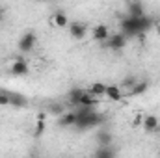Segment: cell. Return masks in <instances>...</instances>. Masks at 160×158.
Instances as JSON below:
<instances>
[{
	"mask_svg": "<svg viewBox=\"0 0 160 158\" xmlns=\"http://www.w3.org/2000/svg\"><path fill=\"white\" fill-rule=\"evenodd\" d=\"M36 43H38L36 34H34V32H26V34L21 37V41H19V48H21L22 52H32L34 47H36Z\"/></svg>",
	"mask_w": 160,
	"mask_h": 158,
	"instance_id": "obj_1",
	"label": "cell"
},
{
	"mask_svg": "<svg viewBox=\"0 0 160 158\" xmlns=\"http://www.w3.org/2000/svg\"><path fill=\"white\" fill-rule=\"evenodd\" d=\"M104 43L112 50H121L127 45V36L125 34H114V36H108V39L104 41Z\"/></svg>",
	"mask_w": 160,
	"mask_h": 158,
	"instance_id": "obj_2",
	"label": "cell"
},
{
	"mask_svg": "<svg viewBox=\"0 0 160 158\" xmlns=\"http://www.w3.org/2000/svg\"><path fill=\"white\" fill-rule=\"evenodd\" d=\"M28 71H30V67H28V63H26L22 58H17V60L11 63V73H13L15 77H24V75H28Z\"/></svg>",
	"mask_w": 160,
	"mask_h": 158,
	"instance_id": "obj_3",
	"label": "cell"
},
{
	"mask_svg": "<svg viewBox=\"0 0 160 158\" xmlns=\"http://www.w3.org/2000/svg\"><path fill=\"white\" fill-rule=\"evenodd\" d=\"M86 32H88V26H86L84 22H71V24H69V34H71V37H75V39H84Z\"/></svg>",
	"mask_w": 160,
	"mask_h": 158,
	"instance_id": "obj_4",
	"label": "cell"
},
{
	"mask_svg": "<svg viewBox=\"0 0 160 158\" xmlns=\"http://www.w3.org/2000/svg\"><path fill=\"white\" fill-rule=\"evenodd\" d=\"M75 123H77V112H63L58 119L60 126H75Z\"/></svg>",
	"mask_w": 160,
	"mask_h": 158,
	"instance_id": "obj_5",
	"label": "cell"
},
{
	"mask_svg": "<svg viewBox=\"0 0 160 158\" xmlns=\"http://www.w3.org/2000/svg\"><path fill=\"white\" fill-rule=\"evenodd\" d=\"M142 126H143L147 132H158L160 130L158 119L155 117V116H145V117H143V123H142Z\"/></svg>",
	"mask_w": 160,
	"mask_h": 158,
	"instance_id": "obj_6",
	"label": "cell"
},
{
	"mask_svg": "<svg viewBox=\"0 0 160 158\" xmlns=\"http://www.w3.org/2000/svg\"><path fill=\"white\" fill-rule=\"evenodd\" d=\"M108 36H110V32H108L106 24H97V26L93 28V39H95V41L104 43V41L108 39Z\"/></svg>",
	"mask_w": 160,
	"mask_h": 158,
	"instance_id": "obj_7",
	"label": "cell"
},
{
	"mask_svg": "<svg viewBox=\"0 0 160 158\" xmlns=\"http://www.w3.org/2000/svg\"><path fill=\"white\" fill-rule=\"evenodd\" d=\"M128 15H130V17H142V15H145V11H143V4H142L140 0H132V2H128Z\"/></svg>",
	"mask_w": 160,
	"mask_h": 158,
	"instance_id": "obj_8",
	"label": "cell"
},
{
	"mask_svg": "<svg viewBox=\"0 0 160 158\" xmlns=\"http://www.w3.org/2000/svg\"><path fill=\"white\" fill-rule=\"evenodd\" d=\"M110 101H114V102H118L123 99V91H121L119 86H106V93H104Z\"/></svg>",
	"mask_w": 160,
	"mask_h": 158,
	"instance_id": "obj_9",
	"label": "cell"
},
{
	"mask_svg": "<svg viewBox=\"0 0 160 158\" xmlns=\"http://www.w3.org/2000/svg\"><path fill=\"white\" fill-rule=\"evenodd\" d=\"M28 104V101L22 97V95H19V93H13V91H9V106H17V108H24Z\"/></svg>",
	"mask_w": 160,
	"mask_h": 158,
	"instance_id": "obj_10",
	"label": "cell"
},
{
	"mask_svg": "<svg viewBox=\"0 0 160 158\" xmlns=\"http://www.w3.org/2000/svg\"><path fill=\"white\" fill-rule=\"evenodd\" d=\"M95 138H97V143H99L101 147H102V145H110V143H112V140H114V136H112L108 130H99Z\"/></svg>",
	"mask_w": 160,
	"mask_h": 158,
	"instance_id": "obj_11",
	"label": "cell"
},
{
	"mask_svg": "<svg viewBox=\"0 0 160 158\" xmlns=\"http://www.w3.org/2000/svg\"><path fill=\"white\" fill-rule=\"evenodd\" d=\"M147 87H149V82H147V80H142V82L138 80V82L134 84V87L128 91V95H142V93L147 91Z\"/></svg>",
	"mask_w": 160,
	"mask_h": 158,
	"instance_id": "obj_12",
	"label": "cell"
},
{
	"mask_svg": "<svg viewBox=\"0 0 160 158\" xmlns=\"http://www.w3.org/2000/svg\"><path fill=\"white\" fill-rule=\"evenodd\" d=\"M52 22H54L56 26H60V28L69 26V19H67L65 13H54V15H52Z\"/></svg>",
	"mask_w": 160,
	"mask_h": 158,
	"instance_id": "obj_13",
	"label": "cell"
},
{
	"mask_svg": "<svg viewBox=\"0 0 160 158\" xmlns=\"http://www.w3.org/2000/svg\"><path fill=\"white\" fill-rule=\"evenodd\" d=\"M89 91H91L93 95H97V97H102V95L106 93V86H104L102 82H95V84L89 87Z\"/></svg>",
	"mask_w": 160,
	"mask_h": 158,
	"instance_id": "obj_14",
	"label": "cell"
},
{
	"mask_svg": "<svg viewBox=\"0 0 160 158\" xmlns=\"http://www.w3.org/2000/svg\"><path fill=\"white\" fill-rule=\"evenodd\" d=\"M114 155H116V153L110 149V145H102V149H99V151L95 153L97 158H112Z\"/></svg>",
	"mask_w": 160,
	"mask_h": 158,
	"instance_id": "obj_15",
	"label": "cell"
},
{
	"mask_svg": "<svg viewBox=\"0 0 160 158\" xmlns=\"http://www.w3.org/2000/svg\"><path fill=\"white\" fill-rule=\"evenodd\" d=\"M80 93H82V89H80V87H75V89H71V91H69V102H71V104L78 106Z\"/></svg>",
	"mask_w": 160,
	"mask_h": 158,
	"instance_id": "obj_16",
	"label": "cell"
},
{
	"mask_svg": "<svg viewBox=\"0 0 160 158\" xmlns=\"http://www.w3.org/2000/svg\"><path fill=\"white\" fill-rule=\"evenodd\" d=\"M138 82V78L136 77H127V78H123V82H121V87H125V89H132L134 87V84Z\"/></svg>",
	"mask_w": 160,
	"mask_h": 158,
	"instance_id": "obj_17",
	"label": "cell"
},
{
	"mask_svg": "<svg viewBox=\"0 0 160 158\" xmlns=\"http://www.w3.org/2000/svg\"><path fill=\"white\" fill-rule=\"evenodd\" d=\"M48 110H50V114H54V116H62V114L65 112L63 104H50V106H48Z\"/></svg>",
	"mask_w": 160,
	"mask_h": 158,
	"instance_id": "obj_18",
	"label": "cell"
},
{
	"mask_svg": "<svg viewBox=\"0 0 160 158\" xmlns=\"http://www.w3.org/2000/svg\"><path fill=\"white\" fill-rule=\"evenodd\" d=\"M38 126H36V138H39L41 134L45 132V123H43V117H38Z\"/></svg>",
	"mask_w": 160,
	"mask_h": 158,
	"instance_id": "obj_19",
	"label": "cell"
},
{
	"mask_svg": "<svg viewBox=\"0 0 160 158\" xmlns=\"http://www.w3.org/2000/svg\"><path fill=\"white\" fill-rule=\"evenodd\" d=\"M143 123V116H136V119H134V126H140Z\"/></svg>",
	"mask_w": 160,
	"mask_h": 158,
	"instance_id": "obj_20",
	"label": "cell"
},
{
	"mask_svg": "<svg viewBox=\"0 0 160 158\" xmlns=\"http://www.w3.org/2000/svg\"><path fill=\"white\" fill-rule=\"evenodd\" d=\"M155 28H157V34H158V37H160V21L155 22Z\"/></svg>",
	"mask_w": 160,
	"mask_h": 158,
	"instance_id": "obj_21",
	"label": "cell"
},
{
	"mask_svg": "<svg viewBox=\"0 0 160 158\" xmlns=\"http://www.w3.org/2000/svg\"><path fill=\"white\" fill-rule=\"evenodd\" d=\"M2 17H4V9L0 7V21H2Z\"/></svg>",
	"mask_w": 160,
	"mask_h": 158,
	"instance_id": "obj_22",
	"label": "cell"
}]
</instances>
